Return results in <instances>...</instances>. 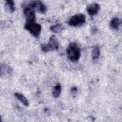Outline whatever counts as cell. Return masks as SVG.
Here are the masks:
<instances>
[{
  "mask_svg": "<svg viewBox=\"0 0 122 122\" xmlns=\"http://www.w3.org/2000/svg\"><path fill=\"white\" fill-rule=\"evenodd\" d=\"M47 45L50 50L56 51L58 50L59 43L55 36L52 35L50 38L49 41Z\"/></svg>",
  "mask_w": 122,
  "mask_h": 122,
  "instance_id": "cell-6",
  "label": "cell"
},
{
  "mask_svg": "<svg viewBox=\"0 0 122 122\" xmlns=\"http://www.w3.org/2000/svg\"><path fill=\"white\" fill-rule=\"evenodd\" d=\"M67 58L72 62L78 61L81 56V50L75 43H71L66 49Z\"/></svg>",
  "mask_w": 122,
  "mask_h": 122,
  "instance_id": "cell-1",
  "label": "cell"
},
{
  "mask_svg": "<svg viewBox=\"0 0 122 122\" xmlns=\"http://www.w3.org/2000/svg\"><path fill=\"white\" fill-rule=\"evenodd\" d=\"M100 5L97 3H92L87 7V11L90 16H93L96 14L99 11Z\"/></svg>",
  "mask_w": 122,
  "mask_h": 122,
  "instance_id": "cell-7",
  "label": "cell"
},
{
  "mask_svg": "<svg viewBox=\"0 0 122 122\" xmlns=\"http://www.w3.org/2000/svg\"><path fill=\"white\" fill-rule=\"evenodd\" d=\"M100 55V49L98 47H95L92 52V58L93 60H97L98 59Z\"/></svg>",
  "mask_w": 122,
  "mask_h": 122,
  "instance_id": "cell-12",
  "label": "cell"
},
{
  "mask_svg": "<svg viewBox=\"0 0 122 122\" xmlns=\"http://www.w3.org/2000/svg\"><path fill=\"white\" fill-rule=\"evenodd\" d=\"M5 7L6 9L10 13L13 12L15 10V7L14 2L13 0H6L5 1Z\"/></svg>",
  "mask_w": 122,
  "mask_h": 122,
  "instance_id": "cell-9",
  "label": "cell"
},
{
  "mask_svg": "<svg viewBox=\"0 0 122 122\" xmlns=\"http://www.w3.org/2000/svg\"><path fill=\"white\" fill-rule=\"evenodd\" d=\"M28 7L33 9H36L41 13H44L46 11V7L44 4L40 0H35L30 1L28 3Z\"/></svg>",
  "mask_w": 122,
  "mask_h": 122,
  "instance_id": "cell-4",
  "label": "cell"
},
{
  "mask_svg": "<svg viewBox=\"0 0 122 122\" xmlns=\"http://www.w3.org/2000/svg\"><path fill=\"white\" fill-rule=\"evenodd\" d=\"M15 95L16 97V98L25 106H28L29 105V102L28 100L22 94L20 93L16 92L15 93Z\"/></svg>",
  "mask_w": 122,
  "mask_h": 122,
  "instance_id": "cell-10",
  "label": "cell"
},
{
  "mask_svg": "<svg viewBox=\"0 0 122 122\" xmlns=\"http://www.w3.org/2000/svg\"><path fill=\"white\" fill-rule=\"evenodd\" d=\"M61 92V86L60 84H57L54 87L52 90V94L55 98L58 97Z\"/></svg>",
  "mask_w": 122,
  "mask_h": 122,
  "instance_id": "cell-13",
  "label": "cell"
},
{
  "mask_svg": "<svg viewBox=\"0 0 122 122\" xmlns=\"http://www.w3.org/2000/svg\"><path fill=\"white\" fill-rule=\"evenodd\" d=\"M121 20L119 18L117 17L113 18L110 21V26L113 30H118L121 25Z\"/></svg>",
  "mask_w": 122,
  "mask_h": 122,
  "instance_id": "cell-8",
  "label": "cell"
},
{
  "mask_svg": "<svg viewBox=\"0 0 122 122\" xmlns=\"http://www.w3.org/2000/svg\"><path fill=\"white\" fill-rule=\"evenodd\" d=\"M64 29V26L62 24H57L51 26L50 30L54 33L60 32Z\"/></svg>",
  "mask_w": 122,
  "mask_h": 122,
  "instance_id": "cell-11",
  "label": "cell"
},
{
  "mask_svg": "<svg viewBox=\"0 0 122 122\" xmlns=\"http://www.w3.org/2000/svg\"><path fill=\"white\" fill-rule=\"evenodd\" d=\"M85 16L82 13H78L72 16L68 21L69 25L73 27L81 26L85 22Z\"/></svg>",
  "mask_w": 122,
  "mask_h": 122,
  "instance_id": "cell-3",
  "label": "cell"
},
{
  "mask_svg": "<svg viewBox=\"0 0 122 122\" xmlns=\"http://www.w3.org/2000/svg\"><path fill=\"white\" fill-rule=\"evenodd\" d=\"M41 49L44 52H47L50 50L47 44H41Z\"/></svg>",
  "mask_w": 122,
  "mask_h": 122,
  "instance_id": "cell-14",
  "label": "cell"
},
{
  "mask_svg": "<svg viewBox=\"0 0 122 122\" xmlns=\"http://www.w3.org/2000/svg\"><path fill=\"white\" fill-rule=\"evenodd\" d=\"M23 14L27 22H35V14L34 9L28 6L25 7L23 9Z\"/></svg>",
  "mask_w": 122,
  "mask_h": 122,
  "instance_id": "cell-5",
  "label": "cell"
},
{
  "mask_svg": "<svg viewBox=\"0 0 122 122\" xmlns=\"http://www.w3.org/2000/svg\"><path fill=\"white\" fill-rule=\"evenodd\" d=\"M24 28L36 38L39 36L41 30V26L35 22H26L24 25Z\"/></svg>",
  "mask_w": 122,
  "mask_h": 122,
  "instance_id": "cell-2",
  "label": "cell"
}]
</instances>
